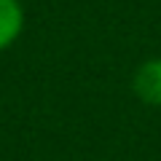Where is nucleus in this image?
I'll return each instance as SVG.
<instances>
[{
    "label": "nucleus",
    "instance_id": "f257e3e1",
    "mask_svg": "<svg viewBox=\"0 0 161 161\" xmlns=\"http://www.w3.org/2000/svg\"><path fill=\"white\" fill-rule=\"evenodd\" d=\"M134 94L145 105L161 108V57L148 59L134 73Z\"/></svg>",
    "mask_w": 161,
    "mask_h": 161
},
{
    "label": "nucleus",
    "instance_id": "f03ea898",
    "mask_svg": "<svg viewBox=\"0 0 161 161\" xmlns=\"http://www.w3.org/2000/svg\"><path fill=\"white\" fill-rule=\"evenodd\" d=\"M24 30V8L19 0H0V51L11 48Z\"/></svg>",
    "mask_w": 161,
    "mask_h": 161
}]
</instances>
